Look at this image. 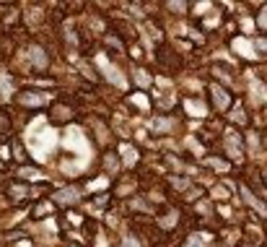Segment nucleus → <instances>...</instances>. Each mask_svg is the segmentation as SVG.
I'll list each match as a JSON object with an SVG mask.
<instances>
[{
	"mask_svg": "<svg viewBox=\"0 0 267 247\" xmlns=\"http://www.w3.org/2000/svg\"><path fill=\"white\" fill-rule=\"evenodd\" d=\"M231 120H234V123H246V115H244L241 104H239V107H234V115H231Z\"/></svg>",
	"mask_w": 267,
	"mask_h": 247,
	"instance_id": "nucleus-16",
	"label": "nucleus"
},
{
	"mask_svg": "<svg viewBox=\"0 0 267 247\" xmlns=\"http://www.w3.org/2000/svg\"><path fill=\"white\" fill-rule=\"evenodd\" d=\"M54 200H57V203H62V206H70V203H76V200H78V190H76V187L57 190V193H54Z\"/></svg>",
	"mask_w": 267,
	"mask_h": 247,
	"instance_id": "nucleus-3",
	"label": "nucleus"
},
{
	"mask_svg": "<svg viewBox=\"0 0 267 247\" xmlns=\"http://www.w3.org/2000/svg\"><path fill=\"white\" fill-rule=\"evenodd\" d=\"M260 26L267 29V8H262V13H260Z\"/></svg>",
	"mask_w": 267,
	"mask_h": 247,
	"instance_id": "nucleus-27",
	"label": "nucleus"
},
{
	"mask_svg": "<svg viewBox=\"0 0 267 247\" xmlns=\"http://www.w3.org/2000/svg\"><path fill=\"white\" fill-rule=\"evenodd\" d=\"M122 247H140V245H137L135 237H125V240H122Z\"/></svg>",
	"mask_w": 267,
	"mask_h": 247,
	"instance_id": "nucleus-23",
	"label": "nucleus"
},
{
	"mask_svg": "<svg viewBox=\"0 0 267 247\" xmlns=\"http://www.w3.org/2000/svg\"><path fill=\"white\" fill-rule=\"evenodd\" d=\"M174 221H177V214H169V216H163L159 224L163 226V229H169V226H174Z\"/></svg>",
	"mask_w": 267,
	"mask_h": 247,
	"instance_id": "nucleus-18",
	"label": "nucleus"
},
{
	"mask_svg": "<svg viewBox=\"0 0 267 247\" xmlns=\"http://www.w3.org/2000/svg\"><path fill=\"white\" fill-rule=\"evenodd\" d=\"M169 8H174V11H177V13H182L184 8H187V5H184V3H169Z\"/></svg>",
	"mask_w": 267,
	"mask_h": 247,
	"instance_id": "nucleus-28",
	"label": "nucleus"
},
{
	"mask_svg": "<svg viewBox=\"0 0 267 247\" xmlns=\"http://www.w3.org/2000/svg\"><path fill=\"white\" fill-rule=\"evenodd\" d=\"M133 102H135V104H140L143 109H145V107H148V99H145L143 94H135V96H133Z\"/></svg>",
	"mask_w": 267,
	"mask_h": 247,
	"instance_id": "nucleus-22",
	"label": "nucleus"
},
{
	"mask_svg": "<svg viewBox=\"0 0 267 247\" xmlns=\"http://www.w3.org/2000/svg\"><path fill=\"white\" fill-rule=\"evenodd\" d=\"M184 109H187L192 117H202V115H205V107H202L200 102H195V99H187V102H184Z\"/></svg>",
	"mask_w": 267,
	"mask_h": 247,
	"instance_id": "nucleus-8",
	"label": "nucleus"
},
{
	"mask_svg": "<svg viewBox=\"0 0 267 247\" xmlns=\"http://www.w3.org/2000/svg\"><path fill=\"white\" fill-rule=\"evenodd\" d=\"M234 50L241 55V58H254V52H252V44L246 42V39H234Z\"/></svg>",
	"mask_w": 267,
	"mask_h": 247,
	"instance_id": "nucleus-7",
	"label": "nucleus"
},
{
	"mask_svg": "<svg viewBox=\"0 0 267 247\" xmlns=\"http://www.w3.org/2000/svg\"><path fill=\"white\" fill-rule=\"evenodd\" d=\"M169 127H171V120H166V117H156L153 120V130L156 133H166Z\"/></svg>",
	"mask_w": 267,
	"mask_h": 247,
	"instance_id": "nucleus-13",
	"label": "nucleus"
},
{
	"mask_svg": "<svg viewBox=\"0 0 267 247\" xmlns=\"http://www.w3.org/2000/svg\"><path fill=\"white\" fill-rule=\"evenodd\" d=\"M29 143H31V151H34V156L44 161L47 159V146L54 143V135L50 130H44V133H31L29 135Z\"/></svg>",
	"mask_w": 267,
	"mask_h": 247,
	"instance_id": "nucleus-1",
	"label": "nucleus"
},
{
	"mask_svg": "<svg viewBox=\"0 0 267 247\" xmlns=\"http://www.w3.org/2000/svg\"><path fill=\"white\" fill-rule=\"evenodd\" d=\"M241 195H244V200H246V203H249L252 208H257L260 214H267V206H265V203H260V200H257V198L249 193V187H241Z\"/></svg>",
	"mask_w": 267,
	"mask_h": 247,
	"instance_id": "nucleus-6",
	"label": "nucleus"
},
{
	"mask_svg": "<svg viewBox=\"0 0 267 247\" xmlns=\"http://www.w3.org/2000/svg\"><path fill=\"white\" fill-rule=\"evenodd\" d=\"M0 94H3V96H11V94H13V81L8 78L5 73L0 76Z\"/></svg>",
	"mask_w": 267,
	"mask_h": 247,
	"instance_id": "nucleus-12",
	"label": "nucleus"
},
{
	"mask_svg": "<svg viewBox=\"0 0 267 247\" xmlns=\"http://www.w3.org/2000/svg\"><path fill=\"white\" fill-rule=\"evenodd\" d=\"M44 99H47V96H44V94H21V96H18V102H21V104H42L44 102Z\"/></svg>",
	"mask_w": 267,
	"mask_h": 247,
	"instance_id": "nucleus-11",
	"label": "nucleus"
},
{
	"mask_svg": "<svg viewBox=\"0 0 267 247\" xmlns=\"http://www.w3.org/2000/svg\"><path fill=\"white\" fill-rule=\"evenodd\" d=\"M47 211H50V206L44 203V206H39V208H36V216H42V214H47Z\"/></svg>",
	"mask_w": 267,
	"mask_h": 247,
	"instance_id": "nucleus-29",
	"label": "nucleus"
},
{
	"mask_svg": "<svg viewBox=\"0 0 267 247\" xmlns=\"http://www.w3.org/2000/svg\"><path fill=\"white\" fill-rule=\"evenodd\" d=\"M88 187L91 190H101V187H107V180H96V182H91Z\"/></svg>",
	"mask_w": 267,
	"mask_h": 247,
	"instance_id": "nucleus-24",
	"label": "nucleus"
},
{
	"mask_svg": "<svg viewBox=\"0 0 267 247\" xmlns=\"http://www.w3.org/2000/svg\"><path fill=\"white\" fill-rule=\"evenodd\" d=\"M252 50H257V52H262V55H267V39H257ZM257 52H254V55H257Z\"/></svg>",
	"mask_w": 267,
	"mask_h": 247,
	"instance_id": "nucleus-20",
	"label": "nucleus"
},
{
	"mask_svg": "<svg viewBox=\"0 0 267 247\" xmlns=\"http://www.w3.org/2000/svg\"><path fill=\"white\" fill-rule=\"evenodd\" d=\"M187 247H205V242H202V237H200V234H192V237H189V242H187Z\"/></svg>",
	"mask_w": 267,
	"mask_h": 247,
	"instance_id": "nucleus-19",
	"label": "nucleus"
},
{
	"mask_svg": "<svg viewBox=\"0 0 267 247\" xmlns=\"http://www.w3.org/2000/svg\"><path fill=\"white\" fill-rule=\"evenodd\" d=\"M174 185H177V187H187V180H179V177H174Z\"/></svg>",
	"mask_w": 267,
	"mask_h": 247,
	"instance_id": "nucleus-30",
	"label": "nucleus"
},
{
	"mask_svg": "<svg viewBox=\"0 0 267 247\" xmlns=\"http://www.w3.org/2000/svg\"><path fill=\"white\" fill-rule=\"evenodd\" d=\"M96 65L101 68V70H104V76L109 78V81H112V84H117V86H125V78L122 76H119V70L112 65V62H109L107 58H104V55H96Z\"/></svg>",
	"mask_w": 267,
	"mask_h": 247,
	"instance_id": "nucleus-2",
	"label": "nucleus"
},
{
	"mask_svg": "<svg viewBox=\"0 0 267 247\" xmlns=\"http://www.w3.org/2000/svg\"><path fill=\"white\" fill-rule=\"evenodd\" d=\"M119 151H122V156H125V164H127V167H133V164L137 161V154H135V149H133V146L122 143V146H119Z\"/></svg>",
	"mask_w": 267,
	"mask_h": 247,
	"instance_id": "nucleus-10",
	"label": "nucleus"
},
{
	"mask_svg": "<svg viewBox=\"0 0 267 247\" xmlns=\"http://www.w3.org/2000/svg\"><path fill=\"white\" fill-rule=\"evenodd\" d=\"M210 164H213L215 169H220V172H226V169H228V164H226V161H215V159H210Z\"/></svg>",
	"mask_w": 267,
	"mask_h": 247,
	"instance_id": "nucleus-25",
	"label": "nucleus"
},
{
	"mask_svg": "<svg viewBox=\"0 0 267 247\" xmlns=\"http://www.w3.org/2000/svg\"><path fill=\"white\" fill-rule=\"evenodd\" d=\"M18 175H21V177H26V180H39V177H42V175H39V172H36V169H29V167L18 169Z\"/></svg>",
	"mask_w": 267,
	"mask_h": 247,
	"instance_id": "nucleus-15",
	"label": "nucleus"
},
{
	"mask_svg": "<svg viewBox=\"0 0 267 247\" xmlns=\"http://www.w3.org/2000/svg\"><path fill=\"white\" fill-rule=\"evenodd\" d=\"M252 91L257 96H262V99H267V91H265V86H260V84H252Z\"/></svg>",
	"mask_w": 267,
	"mask_h": 247,
	"instance_id": "nucleus-21",
	"label": "nucleus"
},
{
	"mask_svg": "<svg viewBox=\"0 0 267 247\" xmlns=\"http://www.w3.org/2000/svg\"><path fill=\"white\" fill-rule=\"evenodd\" d=\"M226 149L228 154H231V159H241V149H239V135L231 130V133H226Z\"/></svg>",
	"mask_w": 267,
	"mask_h": 247,
	"instance_id": "nucleus-4",
	"label": "nucleus"
},
{
	"mask_svg": "<svg viewBox=\"0 0 267 247\" xmlns=\"http://www.w3.org/2000/svg\"><path fill=\"white\" fill-rule=\"evenodd\" d=\"M8 193H11V195H13L16 200H21V198H24L26 193H29V190H26L24 185H11V190H8Z\"/></svg>",
	"mask_w": 267,
	"mask_h": 247,
	"instance_id": "nucleus-14",
	"label": "nucleus"
},
{
	"mask_svg": "<svg viewBox=\"0 0 267 247\" xmlns=\"http://www.w3.org/2000/svg\"><path fill=\"white\" fill-rule=\"evenodd\" d=\"M213 195H215V198H228V190H226V187H215Z\"/></svg>",
	"mask_w": 267,
	"mask_h": 247,
	"instance_id": "nucleus-26",
	"label": "nucleus"
},
{
	"mask_svg": "<svg viewBox=\"0 0 267 247\" xmlns=\"http://www.w3.org/2000/svg\"><path fill=\"white\" fill-rule=\"evenodd\" d=\"M213 102H215L218 109H226L228 104H231V96H228V91H226V89L213 86Z\"/></svg>",
	"mask_w": 267,
	"mask_h": 247,
	"instance_id": "nucleus-5",
	"label": "nucleus"
},
{
	"mask_svg": "<svg viewBox=\"0 0 267 247\" xmlns=\"http://www.w3.org/2000/svg\"><path fill=\"white\" fill-rule=\"evenodd\" d=\"M31 60L36 68H47V55H44L42 47H31Z\"/></svg>",
	"mask_w": 267,
	"mask_h": 247,
	"instance_id": "nucleus-9",
	"label": "nucleus"
},
{
	"mask_svg": "<svg viewBox=\"0 0 267 247\" xmlns=\"http://www.w3.org/2000/svg\"><path fill=\"white\" fill-rule=\"evenodd\" d=\"M135 81H137L140 86H148V84H151V76H148L145 70H137V73H135Z\"/></svg>",
	"mask_w": 267,
	"mask_h": 247,
	"instance_id": "nucleus-17",
	"label": "nucleus"
}]
</instances>
